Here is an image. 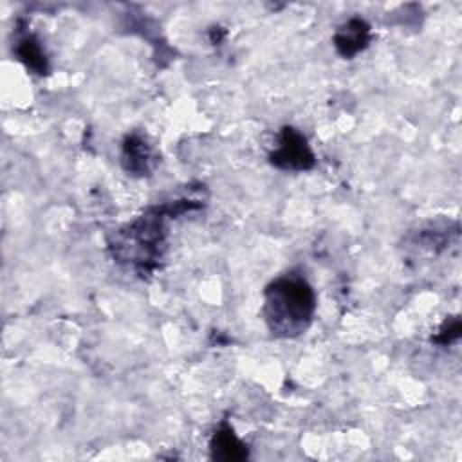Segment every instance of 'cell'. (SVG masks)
Here are the masks:
<instances>
[{
  "instance_id": "obj_1",
  "label": "cell",
  "mask_w": 462,
  "mask_h": 462,
  "mask_svg": "<svg viewBox=\"0 0 462 462\" xmlns=\"http://www.w3.org/2000/svg\"><path fill=\"white\" fill-rule=\"evenodd\" d=\"M199 206L200 204L195 200H177L150 208L134 222L116 231L108 244L114 258L132 265L141 274L152 273L162 256V247L168 235L166 220Z\"/></svg>"
},
{
  "instance_id": "obj_2",
  "label": "cell",
  "mask_w": 462,
  "mask_h": 462,
  "mask_svg": "<svg viewBox=\"0 0 462 462\" xmlns=\"http://www.w3.org/2000/svg\"><path fill=\"white\" fill-rule=\"evenodd\" d=\"M314 312L316 292L301 274H282L263 291V319L276 337L303 334L312 323Z\"/></svg>"
},
{
  "instance_id": "obj_3",
  "label": "cell",
  "mask_w": 462,
  "mask_h": 462,
  "mask_svg": "<svg viewBox=\"0 0 462 462\" xmlns=\"http://www.w3.org/2000/svg\"><path fill=\"white\" fill-rule=\"evenodd\" d=\"M269 162L282 171H307L314 168L316 157L307 137L294 126H283L278 144L269 153Z\"/></svg>"
},
{
  "instance_id": "obj_4",
  "label": "cell",
  "mask_w": 462,
  "mask_h": 462,
  "mask_svg": "<svg viewBox=\"0 0 462 462\" xmlns=\"http://www.w3.org/2000/svg\"><path fill=\"white\" fill-rule=\"evenodd\" d=\"M370 40H372L370 23L359 16H352L345 23H341L332 38L339 56L346 60H352L361 51H365Z\"/></svg>"
},
{
  "instance_id": "obj_5",
  "label": "cell",
  "mask_w": 462,
  "mask_h": 462,
  "mask_svg": "<svg viewBox=\"0 0 462 462\" xmlns=\"http://www.w3.org/2000/svg\"><path fill=\"white\" fill-rule=\"evenodd\" d=\"M121 164L132 175H148L153 166V153L150 144L139 134H128L121 148Z\"/></svg>"
},
{
  "instance_id": "obj_6",
  "label": "cell",
  "mask_w": 462,
  "mask_h": 462,
  "mask_svg": "<svg viewBox=\"0 0 462 462\" xmlns=\"http://www.w3.org/2000/svg\"><path fill=\"white\" fill-rule=\"evenodd\" d=\"M209 449H211V458L215 460H226V462H235V460H244L249 455L247 444H244L233 431V428L227 422H222L211 440H209Z\"/></svg>"
},
{
  "instance_id": "obj_7",
  "label": "cell",
  "mask_w": 462,
  "mask_h": 462,
  "mask_svg": "<svg viewBox=\"0 0 462 462\" xmlns=\"http://www.w3.org/2000/svg\"><path fill=\"white\" fill-rule=\"evenodd\" d=\"M14 54L32 74L43 76L49 72V60L36 34L22 32L14 43Z\"/></svg>"
},
{
  "instance_id": "obj_8",
  "label": "cell",
  "mask_w": 462,
  "mask_h": 462,
  "mask_svg": "<svg viewBox=\"0 0 462 462\" xmlns=\"http://www.w3.org/2000/svg\"><path fill=\"white\" fill-rule=\"evenodd\" d=\"M458 336H460V321H458V319H453L451 325H448V321L444 323V327H442L440 332L433 337V341H435V343H440V345H448V343L455 341Z\"/></svg>"
}]
</instances>
